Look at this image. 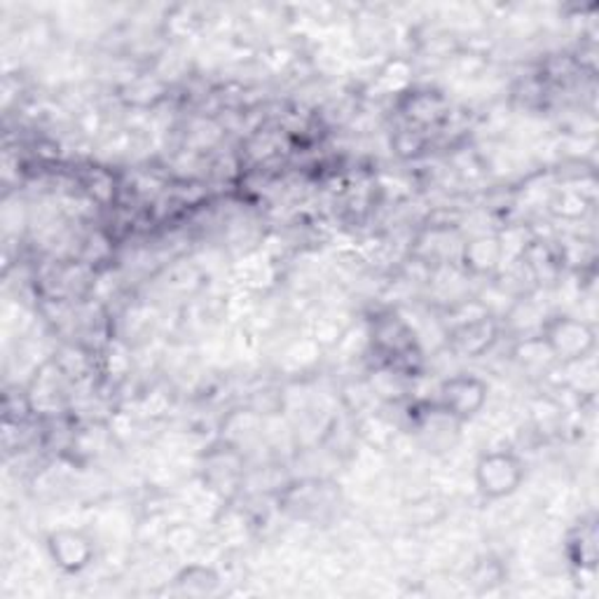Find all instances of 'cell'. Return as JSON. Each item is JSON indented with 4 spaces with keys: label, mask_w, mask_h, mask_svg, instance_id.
Returning <instances> with one entry per match:
<instances>
[{
    "label": "cell",
    "mask_w": 599,
    "mask_h": 599,
    "mask_svg": "<svg viewBox=\"0 0 599 599\" xmlns=\"http://www.w3.org/2000/svg\"><path fill=\"white\" fill-rule=\"evenodd\" d=\"M476 478L485 497L499 499L518 490V485L522 480V466L513 455L492 452L480 459Z\"/></svg>",
    "instance_id": "6da1fadb"
},
{
    "label": "cell",
    "mask_w": 599,
    "mask_h": 599,
    "mask_svg": "<svg viewBox=\"0 0 599 599\" xmlns=\"http://www.w3.org/2000/svg\"><path fill=\"white\" fill-rule=\"evenodd\" d=\"M548 340L558 359L576 361L586 359V353L595 347V332L588 323L576 321L571 317H560L548 332Z\"/></svg>",
    "instance_id": "7a4b0ae2"
},
{
    "label": "cell",
    "mask_w": 599,
    "mask_h": 599,
    "mask_svg": "<svg viewBox=\"0 0 599 599\" xmlns=\"http://www.w3.org/2000/svg\"><path fill=\"white\" fill-rule=\"evenodd\" d=\"M442 406L457 417L473 415L485 401V385L473 377H455L442 387Z\"/></svg>",
    "instance_id": "3957f363"
}]
</instances>
